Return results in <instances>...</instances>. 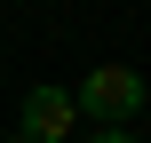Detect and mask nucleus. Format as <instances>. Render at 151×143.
I'll return each instance as SVG.
<instances>
[{"label":"nucleus","instance_id":"20e7f679","mask_svg":"<svg viewBox=\"0 0 151 143\" xmlns=\"http://www.w3.org/2000/svg\"><path fill=\"white\" fill-rule=\"evenodd\" d=\"M8 143H24V135H8Z\"/></svg>","mask_w":151,"mask_h":143},{"label":"nucleus","instance_id":"f03ea898","mask_svg":"<svg viewBox=\"0 0 151 143\" xmlns=\"http://www.w3.org/2000/svg\"><path fill=\"white\" fill-rule=\"evenodd\" d=\"M72 127H80L72 88H32L24 111H16V135H24V143H72Z\"/></svg>","mask_w":151,"mask_h":143},{"label":"nucleus","instance_id":"f257e3e1","mask_svg":"<svg viewBox=\"0 0 151 143\" xmlns=\"http://www.w3.org/2000/svg\"><path fill=\"white\" fill-rule=\"evenodd\" d=\"M72 103H80V119H96V127H127V119L151 103V88H143L135 64H96V72L72 88Z\"/></svg>","mask_w":151,"mask_h":143},{"label":"nucleus","instance_id":"7ed1b4c3","mask_svg":"<svg viewBox=\"0 0 151 143\" xmlns=\"http://www.w3.org/2000/svg\"><path fill=\"white\" fill-rule=\"evenodd\" d=\"M88 143H143V135H127V127H96Z\"/></svg>","mask_w":151,"mask_h":143}]
</instances>
